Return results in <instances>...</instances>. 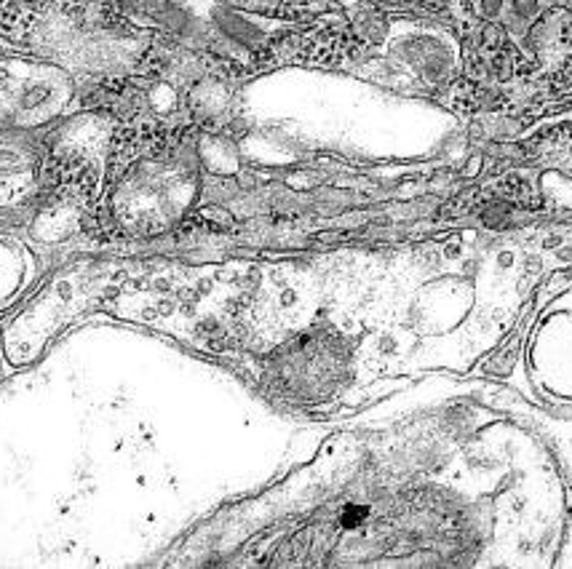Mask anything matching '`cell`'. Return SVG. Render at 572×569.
Segmentation results:
<instances>
[{"instance_id": "1", "label": "cell", "mask_w": 572, "mask_h": 569, "mask_svg": "<svg viewBox=\"0 0 572 569\" xmlns=\"http://www.w3.org/2000/svg\"><path fill=\"white\" fill-rule=\"evenodd\" d=\"M25 278V254L17 244L0 241V302L11 300Z\"/></svg>"}]
</instances>
